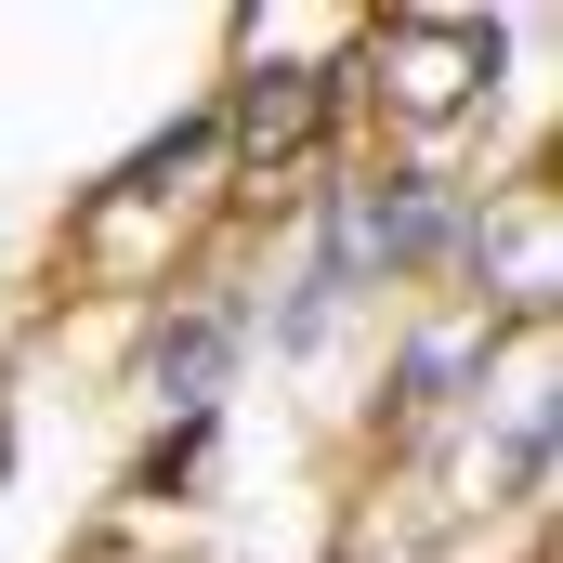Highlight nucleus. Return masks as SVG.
I'll use <instances>...</instances> for the list:
<instances>
[{
  "label": "nucleus",
  "mask_w": 563,
  "mask_h": 563,
  "mask_svg": "<svg viewBox=\"0 0 563 563\" xmlns=\"http://www.w3.org/2000/svg\"><path fill=\"white\" fill-rule=\"evenodd\" d=\"M367 92L394 132H459L498 92V26L485 13H380L367 26Z\"/></svg>",
  "instance_id": "nucleus-1"
},
{
  "label": "nucleus",
  "mask_w": 563,
  "mask_h": 563,
  "mask_svg": "<svg viewBox=\"0 0 563 563\" xmlns=\"http://www.w3.org/2000/svg\"><path fill=\"white\" fill-rule=\"evenodd\" d=\"M223 380H236V314H223V301H184V314H157V328H144V394H157V407L210 420V407H223Z\"/></svg>",
  "instance_id": "nucleus-5"
},
{
  "label": "nucleus",
  "mask_w": 563,
  "mask_h": 563,
  "mask_svg": "<svg viewBox=\"0 0 563 563\" xmlns=\"http://www.w3.org/2000/svg\"><path fill=\"white\" fill-rule=\"evenodd\" d=\"M210 119H223V170H250V184L263 170H301L314 132H328V66H250Z\"/></svg>",
  "instance_id": "nucleus-4"
},
{
  "label": "nucleus",
  "mask_w": 563,
  "mask_h": 563,
  "mask_svg": "<svg viewBox=\"0 0 563 563\" xmlns=\"http://www.w3.org/2000/svg\"><path fill=\"white\" fill-rule=\"evenodd\" d=\"M459 250H472V276H485V328H498V314H511V328H551V301H563V197L551 184L485 197V210L459 223Z\"/></svg>",
  "instance_id": "nucleus-2"
},
{
  "label": "nucleus",
  "mask_w": 563,
  "mask_h": 563,
  "mask_svg": "<svg viewBox=\"0 0 563 563\" xmlns=\"http://www.w3.org/2000/svg\"><path fill=\"white\" fill-rule=\"evenodd\" d=\"M432 250H459V210L407 184V170H367V184H341L328 197V288H367V276H407Z\"/></svg>",
  "instance_id": "nucleus-3"
},
{
  "label": "nucleus",
  "mask_w": 563,
  "mask_h": 563,
  "mask_svg": "<svg viewBox=\"0 0 563 563\" xmlns=\"http://www.w3.org/2000/svg\"><path fill=\"white\" fill-rule=\"evenodd\" d=\"M210 170H223V119H184V132H157L144 157L106 170V210H170V197H197Z\"/></svg>",
  "instance_id": "nucleus-6"
}]
</instances>
